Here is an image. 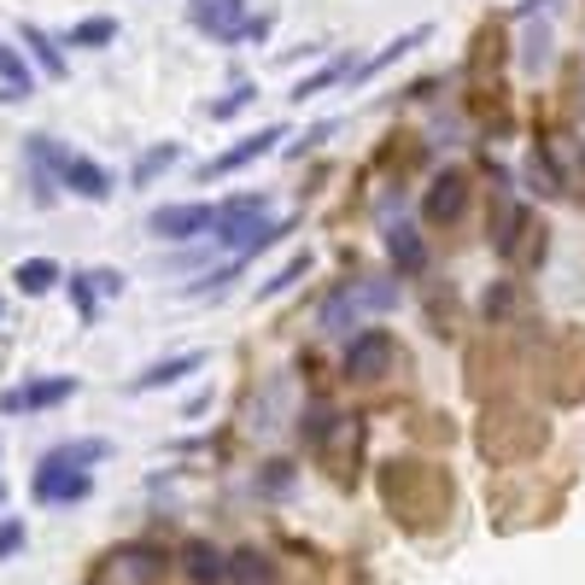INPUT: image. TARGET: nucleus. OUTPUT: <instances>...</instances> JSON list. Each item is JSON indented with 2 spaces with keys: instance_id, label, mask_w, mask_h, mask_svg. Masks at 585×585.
<instances>
[{
  "instance_id": "obj_1",
  "label": "nucleus",
  "mask_w": 585,
  "mask_h": 585,
  "mask_svg": "<svg viewBox=\"0 0 585 585\" xmlns=\"http://www.w3.org/2000/svg\"><path fill=\"white\" fill-rule=\"evenodd\" d=\"M287 234V217H269V199L264 194H240L229 205H217V229L211 240H222L229 252H257V246H269V240H282Z\"/></svg>"
},
{
  "instance_id": "obj_2",
  "label": "nucleus",
  "mask_w": 585,
  "mask_h": 585,
  "mask_svg": "<svg viewBox=\"0 0 585 585\" xmlns=\"http://www.w3.org/2000/svg\"><path fill=\"white\" fill-rule=\"evenodd\" d=\"M399 305V282H352V287H340L329 305H322V329L329 334H346L357 317H369V311H392Z\"/></svg>"
},
{
  "instance_id": "obj_3",
  "label": "nucleus",
  "mask_w": 585,
  "mask_h": 585,
  "mask_svg": "<svg viewBox=\"0 0 585 585\" xmlns=\"http://www.w3.org/2000/svg\"><path fill=\"white\" fill-rule=\"evenodd\" d=\"M77 392V375H47V381H24V387H7L0 392V410L7 416H36V410H54Z\"/></svg>"
},
{
  "instance_id": "obj_4",
  "label": "nucleus",
  "mask_w": 585,
  "mask_h": 585,
  "mask_svg": "<svg viewBox=\"0 0 585 585\" xmlns=\"http://www.w3.org/2000/svg\"><path fill=\"white\" fill-rule=\"evenodd\" d=\"M392 357H399V340H392L387 329H364L346 346V375L352 381H381V375L392 369Z\"/></svg>"
},
{
  "instance_id": "obj_5",
  "label": "nucleus",
  "mask_w": 585,
  "mask_h": 585,
  "mask_svg": "<svg viewBox=\"0 0 585 585\" xmlns=\"http://www.w3.org/2000/svg\"><path fill=\"white\" fill-rule=\"evenodd\" d=\"M287 141V124H264V129H257V135H246V141H234L229 152H217V159L211 164H205L199 170V176L205 182H217V176H234V170H246V164H257V159H264V152H275V147H282Z\"/></svg>"
},
{
  "instance_id": "obj_6",
  "label": "nucleus",
  "mask_w": 585,
  "mask_h": 585,
  "mask_svg": "<svg viewBox=\"0 0 585 585\" xmlns=\"http://www.w3.org/2000/svg\"><path fill=\"white\" fill-rule=\"evenodd\" d=\"M147 229L159 240H194V234H211L217 229V205H159L147 217Z\"/></svg>"
},
{
  "instance_id": "obj_7",
  "label": "nucleus",
  "mask_w": 585,
  "mask_h": 585,
  "mask_svg": "<svg viewBox=\"0 0 585 585\" xmlns=\"http://www.w3.org/2000/svg\"><path fill=\"white\" fill-rule=\"evenodd\" d=\"M187 19H194V30H205V36L217 42H240L246 36V0H194L187 7Z\"/></svg>"
},
{
  "instance_id": "obj_8",
  "label": "nucleus",
  "mask_w": 585,
  "mask_h": 585,
  "mask_svg": "<svg viewBox=\"0 0 585 585\" xmlns=\"http://www.w3.org/2000/svg\"><path fill=\"white\" fill-rule=\"evenodd\" d=\"M106 585H152L164 574V557L152 544H124V550H112L106 557Z\"/></svg>"
},
{
  "instance_id": "obj_9",
  "label": "nucleus",
  "mask_w": 585,
  "mask_h": 585,
  "mask_svg": "<svg viewBox=\"0 0 585 585\" xmlns=\"http://www.w3.org/2000/svg\"><path fill=\"white\" fill-rule=\"evenodd\" d=\"M89 492H94V480L82 469H54V462H42V469H36V497H42V504H82Z\"/></svg>"
},
{
  "instance_id": "obj_10",
  "label": "nucleus",
  "mask_w": 585,
  "mask_h": 585,
  "mask_svg": "<svg viewBox=\"0 0 585 585\" xmlns=\"http://www.w3.org/2000/svg\"><path fill=\"white\" fill-rule=\"evenodd\" d=\"M462 205H469V176L462 170L434 176V187H427V222H457Z\"/></svg>"
},
{
  "instance_id": "obj_11",
  "label": "nucleus",
  "mask_w": 585,
  "mask_h": 585,
  "mask_svg": "<svg viewBox=\"0 0 585 585\" xmlns=\"http://www.w3.org/2000/svg\"><path fill=\"white\" fill-rule=\"evenodd\" d=\"M182 567H187V580H194V585H222V580H229V557H222L211 539H187L182 544Z\"/></svg>"
},
{
  "instance_id": "obj_12",
  "label": "nucleus",
  "mask_w": 585,
  "mask_h": 585,
  "mask_svg": "<svg viewBox=\"0 0 585 585\" xmlns=\"http://www.w3.org/2000/svg\"><path fill=\"white\" fill-rule=\"evenodd\" d=\"M59 182L71 187V194H82V199H112V176H106V170H100L94 159H82V152H71V159H65Z\"/></svg>"
},
{
  "instance_id": "obj_13",
  "label": "nucleus",
  "mask_w": 585,
  "mask_h": 585,
  "mask_svg": "<svg viewBox=\"0 0 585 585\" xmlns=\"http://www.w3.org/2000/svg\"><path fill=\"white\" fill-rule=\"evenodd\" d=\"M205 364V352H182V357H164V364H152L147 375H135V392H159V387H176V381H187Z\"/></svg>"
},
{
  "instance_id": "obj_14",
  "label": "nucleus",
  "mask_w": 585,
  "mask_h": 585,
  "mask_svg": "<svg viewBox=\"0 0 585 585\" xmlns=\"http://www.w3.org/2000/svg\"><path fill=\"white\" fill-rule=\"evenodd\" d=\"M427 36H434V30H427V24H416V30H404V36H392V42H387V47H381V54H375V59H364V65H357V71H352V82H369L375 71H387V65H392V59L416 54V47H422Z\"/></svg>"
},
{
  "instance_id": "obj_15",
  "label": "nucleus",
  "mask_w": 585,
  "mask_h": 585,
  "mask_svg": "<svg viewBox=\"0 0 585 585\" xmlns=\"http://www.w3.org/2000/svg\"><path fill=\"white\" fill-rule=\"evenodd\" d=\"M532 229V217H527V205H504V217H497V229H492V252L497 257H515L521 252V234Z\"/></svg>"
},
{
  "instance_id": "obj_16",
  "label": "nucleus",
  "mask_w": 585,
  "mask_h": 585,
  "mask_svg": "<svg viewBox=\"0 0 585 585\" xmlns=\"http://www.w3.org/2000/svg\"><path fill=\"white\" fill-rule=\"evenodd\" d=\"M106 451H112L106 439H77V445H59V451H47L42 462H54V469H82V474H89V462H100Z\"/></svg>"
},
{
  "instance_id": "obj_17",
  "label": "nucleus",
  "mask_w": 585,
  "mask_h": 585,
  "mask_svg": "<svg viewBox=\"0 0 585 585\" xmlns=\"http://www.w3.org/2000/svg\"><path fill=\"white\" fill-rule=\"evenodd\" d=\"M387 246H392V264H399L404 275H416V269L427 264V252H422V240H416V229H410V222L387 229Z\"/></svg>"
},
{
  "instance_id": "obj_18",
  "label": "nucleus",
  "mask_w": 585,
  "mask_h": 585,
  "mask_svg": "<svg viewBox=\"0 0 585 585\" xmlns=\"http://www.w3.org/2000/svg\"><path fill=\"white\" fill-rule=\"evenodd\" d=\"M229 580L234 585H275V562L257 557V550H234V557H229Z\"/></svg>"
},
{
  "instance_id": "obj_19",
  "label": "nucleus",
  "mask_w": 585,
  "mask_h": 585,
  "mask_svg": "<svg viewBox=\"0 0 585 585\" xmlns=\"http://www.w3.org/2000/svg\"><path fill=\"white\" fill-rule=\"evenodd\" d=\"M12 282H19L30 299H36V292H47V287L59 282V264H54V257H24V264L12 269Z\"/></svg>"
},
{
  "instance_id": "obj_20",
  "label": "nucleus",
  "mask_w": 585,
  "mask_h": 585,
  "mask_svg": "<svg viewBox=\"0 0 585 585\" xmlns=\"http://www.w3.org/2000/svg\"><path fill=\"white\" fill-rule=\"evenodd\" d=\"M352 71H357L352 59H334V65H322L317 77H305L299 89H292V100H311V94H322V89H329V82H352Z\"/></svg>"
},
{
  "instance_id": "obj_21",
  "label": "nucleus",
  "mask_w": 585,
  "mask_h": 585,
  "mask_svg": "<svg viewBox=\"0 0 585 585\" xmlns=\"http://www.w3.org/2000/svg\"><path fill=\"white\" fill-rule=\"evenodd\" d=\"M106 42H117V19H82L65 36V47H106Z\"/></svg>"
},
{
  "instance_id": "obj_22",
  "label": "nucleus",
  "mask_w": 585,
  "mask_h": 585,
  "mask_svg": "<svg viewBox=\"0 0 585 585\" xmlns=\"http://www.w3.org/2000/svg\"><path fill=\"white\" fill-rule=\"evenodd\" d=\"M170 164H182V147H176V141L152 147V152H147V159H141V164H135V187H147L152 176H164V170H170Z\"/></svg>"
},
{
  "instance_id": "obj_23",
  "label": "nucleus",
  "mask_w": 585,
  "mask_h": 585,
  "mask_svg": "<svg viewBox=\"0 0 585 585\" xmlns=\"http://www.w3.org/2000/svg\"><path fill=\"white\" fill-rule=\"evenodd\" d=\"M24 42L36 47V65L47 77H65V59H59V47H54V36H47V30H36V24H24Z\"/></svg>"
},
{
  "instance_id": "obj_24",
  "label": "nucleus",
  "mask_w": 585,
  "mask_h": 585,
  "mask_svg": "<svg viewBox=\"0 0 585 585\" xmlns=\"http://www.w3.org/2000/svg\"><path fill=\"white\" fill-rule=\"evenodd\" d=\"M0 82H7L12 94H30V65H24V54H12L7 42H0Z\"/></svg>"
},
{
  "instance_id": "obj_25",
  "label": "nucleus",
  "mask_w": 585,
  "mask_h": 585,
  "mask_svg": "<svg viewBox=\"0 0 585 585\" xmlns=\"http://www.w3.org/2000/svg\"><path fill=\"white\" fill-rule=\"evenodd\" d=\"M305 269H311V252L287 257V264H282V269H275V275H269V282H264V299H275V292H287V287H292V282H299V275H305Z\"/></svg>"
},
{
  "instance_id": "obj_26",
  "label": "nucleus",
  "mask_w": 585,
  "mask_h": 585,
  "mask_svg": "<svg viewBox=\"0 0 585 585\" xmlns=\"http://www.w3.org/2000/svg\"><path fill=\"white\" fill-rule=\"evenodd\" d=\"M252 100H257V89H252V82H240V89H234V94H222V100H211V106H205V117H234V112H246V106H252Z\"/></svg>"
},
{
  "instance_id": "obj_27",
  "label": "nucleus",
  "mask_w": 585,
  "mask_h": 585,
  "mask_svg": "<svg viewBox=\"0 0 585 585\" xmlns=\"http://www.w3.org/2000/svg\"><path fill=\"white\" fill-rule=\"evenodd\" d=\"M334 422H340L334 410H305V416H299V434L311 439V445H322V439L334 434Z\"/></svg>"
},
{
  "instance_id": "obj_28",
  "label": "nucleus",
  "mask_w": 585,
  "mask_h": 585,
  "mask_svg": "<svg viewBox=\"0 0 585 585\" xmlns=\"http://www.w3.org/2000/svg\"><path fill=\"white\" fill-rule=\"evenodd\" d=\"M19 550H24V521H7V527H0V562L19 557Z\"/></svg>"
},
{
  "instance_id": "obj_29",
  "label": "nucleus",
  "mask_w": 585,
  "mask_h": 585,
  "mask_svg": "<svg viewBox=\"0 0 585 585\" xmlns=\"http://www.w3.org/2000/svg\"><path fill=\"white\" fill-rule=\"evenodd\" d=\"M71 299H77L82 322H89V317H94V287H89V275H71Z\"/></svg>"
},
{
  "instance_id": "obj_30",
  "label": "nucleus",
  "mask_w": 585,
  "mask_h": 585,
  "mask_svg": "<svg viewBox=\"0 0 585 585\" xmlns=\"http://www.w3.org/2000/svg\"><path fill=\"white\" fill-rule=\"evenodd\" d=\"M89 287H94V292H124V275H117V269H94Z\"/></svg>"
},
{
  "instance_id": "obj_31",
  "label": "nucleus",
  "mask_w": 585,
  "mask_h": 585,
  "mask_svg": "<svg viewBox=\"0 0 585 585\" xmlns=\"http://www.w3.org/2000/svg\"><path fill=\"white\" fill-rule=\"evenodd\" d=\"M0 504H7V486H0Z\"/></svg>"
}]
</instances>
